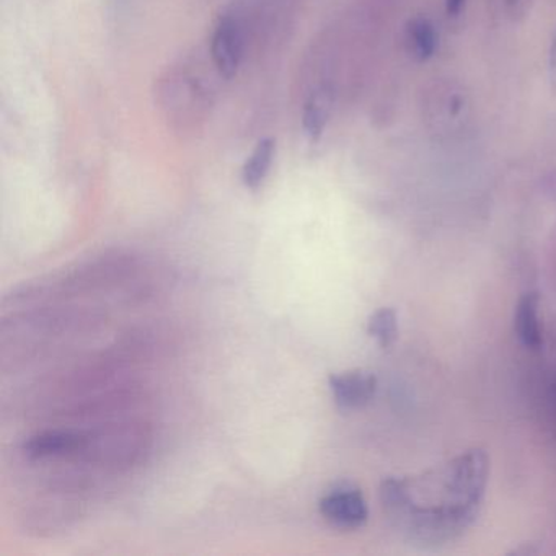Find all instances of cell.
Instances as JSON below:
<instances>
[{"mask_svg": "<svg viewBox=\"0 0 556 556\" xmlns=\"http://www.w3.org/2000/svg\"><path fill=\"white\" fill-rule=\"evenodd\" d=\"M116 4H125L126 0H115Z\"/></svg>", "mask_w": 556, "mask_h": 556, "instance_id": "obj_12", "label": "cell"}, {"mask_svg": "<svg viewBox=\"0 0 556 556\" xmlns=\"http://www.w3.org/2000/svg\"><path fill=\"white\" fill-rule=\"evenodd\" d=\"M318 510L327 522L344 530L359 529L369 517V507L363 493L348 484L328 491L318 503Z\"/></svg>", "mask_w": 556, "mask_h": 556, "instance_id": "obj_1", "label": "cell"}, {"mask_svg": "<svg viewBox=\"0 0 556 556\" xmlns=\"http://www.w3.org/2000/svg\"><path fill=\"white\" fill-rule=\"evenodd\" d=\"M367 333L379 343L380 348H389L395 343L399 337V324H396V314L393 308H380L370 315L367 321Z\"/></svg>", "mask_w": 556, "mask_h": 556, "instance_id": "obj_8", "label": "cell"}, {"mask_svg": "<svg viewBox=\"0 0 556 556\" xmlns=\"http://www.w3.org/2000/svg\"><path fill=\"white\" fill-rule=\"evenodd\" d=\"M331 110V92L324 87V89L315 90L304 106V115H302V128H304L305 136L311 141H318L324 135L325 126L328 123Z\"/></svg>", "mask_w": 556, "mask_h": 556, "instance_id": "obj_7", "label": "cell"}, {"mask_svg": "<svg viewBox=\"0 0 556 556\" xmlns=\"http://www.w3.org/2000/svg\"><path fill=\"white\" fill-rule=\"evenodd\" d=\"M334 403L343 409L363 408L372 402L377 392V379L374 374L364 370L333 374L328 379Z\"/></svg>", "mask_w": 556, "mask_h": 556, "instance_id": "obj_3", "label": "cell"}, {"mask_svg": "<svg viewBox=\"0 0 556 556\" xmlns=\"http://www.w3.org/2000/svg\"><path fill=\"white\" fill-rule=\"evenodd\" d=\"M549 67H552L553 76L556 77V35L552 45V53H549Z\"/></svg>", "mask_w": 556, "mask_h": 556, "instance_id": "obj_11", "label": "cell"}, {"mask_svg": "<svg viewBox=\"0 0 556 556\" xmlns=\"http://www.w3.org/2000/svg\"><path fill=\"white\" fill-rule=\"evenodd\" d=\"M514 328L520 343L527 348H539L542 344V331H540L539 321V295L535 292L520 298L517 304L516 318H514Z\"/></svg>", "mask_w": 556, "mask_h": 556, "instance_id": "obj_6", "label": "cell"}, {"mask_svg": "<svg viewBox=\"0 0 556 556\" xmlns=\"http://www.w3.org/2000/svg\"><path fill=\"white\" fill-rule=\"evenodd\" d=\"M87 445L86 435L73 431H47L34 435L24 444V454L27 457L48 458L63 457L83 451Z\"/></svg>", "mask_w": 556, "mask_h": 556, "instance_id": "obj_4", "label": "cell"}, {"mask_svg": "<svg viewBox=\"0 0 556 556\" xmlns=\"http://www.w3.org/2000/svg\"><path fill=\"white\" fill-rule=\"evenodd\" d=\"M276 155V141L273 138H265L258 141L250 157L247 159L242 168V184L249 190L256 191L263 187Z\"/></svg>", "mask_w": 556, "mask_h": 556, "instance_id": "obj_5", "label": "cell"}, {"mask_svg": "<svg viewBox=\"0 0 556 556\" xmlns=\"http://www.w3.org/2000/svg\"><path fill=\"white\" fill-rule=\"evenodd\" d=\"M408 38L412 41L413 53L421 61L429 60L438 48V35L431 22L426 18H415L409 24Z\"/></svg>", "mask_w": 556, "mask_h": 556, "instance_id": "obj_9", "label": "cell"}, {"mask_svg": "<svg viewBox=\"0 0 556 556\" xmlns=\"http://www.w3.org/2000/svg\"><path fill=\"white\" fill-rule=\"evenodd\" d=\"M465 0H445V9H447V14L455 17V15L460 14L462 9H464Z\"/></svg>", "mask_w": 556, "mask_h": 556, "instance_id": "obj_10", "label": "cell"}, {"mask_svg": "<svg viewBox=\"0 0 556 556\" xmlns=\"http://www.w3.org/2000/svg\"><path fill=\"white\" fill-rule=\"evenodd\" d=\"M211 56L217 73L226 79L237 76L243 56V35L239 22L226 15L220 17L211 40Z\"/></svg>", "mask_w": 556, "mask_h": 556, "instance_id": "obj_2", "label": "cell"}, {"mask_svg": "<svg viewBox=\"0 0 556 556\" xmlns=\"http://www.w3.org/2000/svg\"><path fill=\"white\" fill-rule=\"evenodd\" d=\"M509 2H517V0H509Z\"/></svg>", "mask_w": 556, "mask_h": 556, "instance_id": "obj_13", "label": "cell"}]
</instances>
